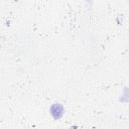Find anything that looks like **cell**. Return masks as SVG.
Returning a JSON list of instances; mask_svg holds the SVG:
<instances>
[{
    "label": "cell",
    "mask_w": 129,
    "mask_h": 129,
    "mask_svg": "<svg viewBox=\"0 0 129 129\" xmlns=\"http://www.w3.org/2000/svg\"><path fill=\"white\" fill-rule=\"evenodd\" d=\"M50 113L51 115L55 118V119H58L62 116V113H63V107L59 104H54L51 106L50 108Z\"/></svg>",
    "instance_id": "obj_1"
}]
</instances>
